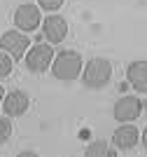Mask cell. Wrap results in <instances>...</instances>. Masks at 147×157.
<instances>
[{
    "instance_id": "2",
    "label": "cell",
    "mask_w": 147,
    "mask_h": 157,
    "mask_svg": "<svg viewBox=\"0 0 147 157\" xmlns=\"http://www.w3.org/2000/svg\"><path fill=\"white\" fill-rule=\"evenodd\" d=\"M110 78H112V63L101 56L89 59L82 68V82L89 89H103L110 82Z\"/></svg>"
},
{
    "instance_id": "14",
    "label": "cell",
    "mask_w": 147,
    "mask_h": 157,
    "mask_svg": "<svg viewBox=\"0 0 147 157\" xmlns=\"http://www.w3.org/2000/svg\"><path fill=\"white\" fill-rule=\"evenodd\" d=\"M63 2L65 0H38L40 10H45V12H56V10H61Z\"/></svg>"
},
{
    "instance_id": "1",
    "label": "cell",
    "mask_w": 147,
    "mask_h": 157,
    "mask_svg": "<svg viewBox=\"0 0 147 157\" xmlns=\"http://www.w3.org/2000/svg\"><path fill=\"white\" fill-rule=\"evenodd\" d=\"M82 56L75 52V49H63L54 56V63H51V73L56 80H63V82H70V80H77L82 75Z\"/></svg>"
},
{
    "instance_id": "3",
    "label": "cell",
    "mask_w": 147,
    "mask_h": 157,
    "mask_svg": "<svg viewBox=\"0 0 147 157\" xmlns=\"http://www.w3.org/2000/svg\"><path fill=\"white\" fill-rule=\"evenodd\" d=\"M24 61H26V68L31 73L40 75V73H45L47 68L54 63V49H51L49 42H38V45H33L31 49L26 52Z\"/></svg>"
},
{
    "instance_id": "17",
    "label": "cell",
    "mask_w": 147,
    "mask_h": 157,
    "mask_svg": "<svg viewBox=\"0 0 147 157\" xmlns=\"http://www.w3.org/2000/svg\"><path fill=\"white\" fill-rule=\"evenodd\" d=\"M2 98H5V89H2V85H0V105H2Z\"/></svg>"
},
{
    "instance_id": "5",
    "label": "cell",
    "mask_w": 147,
    "mask_h": 157,
    "mask_svg": "<svg viewBox=\"0 0 147 157\" xmlns=\"http://www.w3.org/2000/svg\"><path fill=\"white\" fill-rule=\"evenodd\" d=\"M28 45H31L28 35H24V31H19V28H17V31H5V33H2V38H0V49L7 52L12 59H21V56H26Z\"/></svg>"
},
{
    "instance_id": "8",
    "label": "cell",
    "mask_w": 147,
    "mask_h": 157,
    "mask_svg": "<svg viewBox=\"0 0 147 157\" xmlns=\"http://www.w3.org/2000/svg\"><path fill=\"white\" fill-rule=\"evenodd\" d=\"M42 35L49 45H58V42H63L65 35H68V21L63 17H58V14H51L42 21Z\"/></svg>"
},
{
    "instance_id": "12",
    "label": "cell",
    "mask_w": 147,
    "mask_h": 157,
    "mask_svg": "<svg viewBox=\"0 0 147 157\" xmlns=\"http://www.w3.org/2000/svg\"><path fill=\"white\" fill-rule=\"evenodd\" d=\"M12 129H14V127H12V120H9V115H5V117L0 115V145L9 141V136H12Z\"/></svg>"
},
{
    "instance_id": "15",
    "label": "cell",
    "mask_w": 147,
    "mask_h": 157,
    "mask_svg": "<svg viewBox=\"0 0 147 157\" xmlns=\"http://www.w3.org/2000/svg\"><path fill=\"white\" fill-rule=\"evenodd\" d=\"M140 141H142V148H145V150H147V127H145V131H142Z\"/></svg>"
},
{
    "instance_id": "13",
    "label": "cell",
    "mask_w": 147,
    "mask_h": 157,
    "mask_svg": "<svg viewBox=\"0 0 147 157\" xmlns=\"http://www.w3.org/2000/svg\"><path fill=\"white\" fill-rule=\"evenodd\" d=\"M12 56L7 52H0V80H5V78H9V73H12Z\"/></svg>"
},
{
    "instance_id": "10",
    "label": "cell",
    "mask_w": 147,
    "mask_h": 157,
    "mask_svg": "<svg viewBox=\"0 0 147 157\" xmlns=\"http://www.w3.org/2000/svg\"><path fill=\"white\" fill-rule=\"evenodd\" d=\"M126 80L135 92H147V61H133L126 68Z\"/></svg>"
},
{
    "instance_id": "6",
    "label": "cell",
    "mask_w": 147,
    "mask_h": 157,
    "mask_svg": "<svg viewBox=\"0 0 147 157\" xmlns=\"http://www.w3.org/2000/svg\"><path fill=\"white\" fill-rule=\"evenodd\" d=\"M40 19H42V14H40V5H31V2H24L14 10V24L17 28L24 33H31L40 26Z\"/></svg>"
},
{
    "instance_id": "9",
    "label": "cell",
    "mask_w": 147,
    "mask_h": 157,
    "mask_svg": "<svg viewBox=\"0 0 147 157\" xmlns=\"http://www.w3.org/2000/svg\"><path fill=\"white\" fill-rule=\"evenodd\" d=\"M28 105H31V98H28L26 92H21V89H14V92H9L2 98V113L9 115V117L24 115V113L28 110Z\"/></svg>"
},
{
    "instance_id": "16",
    "label": "cell",
    "mask_w": 147,
    "mask_h": 157,
    "mask_svg": "<svg viewBox=\"0 0 147 157\" xmlns=\"http://www.w3.org/2000/svg\"><path fill=\"white\" fill-rule=\"evenodd\" d=\"M19 157H35V152H33V150H26V152H19Z\"/></svg>"
},
{
    "instance_id": "11",
    "label": "cell",
    "mask_w": 147,
    "mask_h": 157,
    "mask_svg": "<svg viewBox=\"0 0 147 157\" xmlns=\"http://www.w3.org/2000/svg\"><path fill=\"white\" fill-rule=\"evenodd\" d=\"M84 155L86 157H115L117 150H112L105 141H94V143H89V148L84 150Z\"/></svg>"
},
{
    "instance_id": "4",
    "label": "cell",
    "mask_w": 147,
    "mask_h": 157,
    "mask_svg": "<svg viewBox=\"0 0 147 157\" xmlns=\"http://www.w3.org/2000/svg\"><path fill=\"white\" fill-rule=\"evenodd\" d=\"M145 110V101L140 96H122L115 103V120L117 122H135Z\"/></svg>"
},
{
    "instance_id": "7",
    "label": "cell",
    "mask_w": 147,
    "mask_h": 157,
    "mask_svg": "<svg viewBox=\"0 0 147 157\" xmlns=\"http://www.w3.org/2000/svg\"><path fill=\"white\" fill-rule=\"evenodd\" d=\"M138 141H140V131L131 122H122V127H117L115 134H112V145L122 152L133 150L135 145H138Z\"/></svg>"
}]
</instances>
